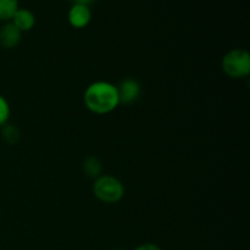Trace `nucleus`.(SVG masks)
Masks as SVG:
<instances>
[{
    "mask_svg": "<svg viewBox=\"0 0 250 250\" xmlns=\"http://www.w3.org/2000/svg\"><path fill=\"white\" fill-rule=\"evenodd\" d=\"M10 115H11V109H10L9 102L6 98L0 94V128L9 124Z\"/></svg>",
    "mask_w": 250,
    "mask_h": 250,
    "instance_id": "nucleus-11",
    "label": "nucleus"
},
{
    "mask_svg": "<svg viewBox=\"0 0 250 250\" xmlns=\"http://www.w3.org/2000/svg\"><path fill=\"white\" fill-rule=\"evenodd\" d=\"M111 250H124V249H120V248H114V249H111Z\"/></svg>",
    "mask_w": 250,
    "mask_h": 250,
    "instance_id": "nucleus-14",
    "label": "nucleus"
},
{
    "mask_svg": "<svg viewBox=\"0 0 250 250\" xmlns=\"http://www.w3.org/2000/svg\"><path fill=\"white\" fill-rule=\"evenodd\" d=\"M68 22L73 28L82 29L89 24L90 20H92V11L90 7L87 5L82 4H73L70 7L67 14Z\"/></svg>",
    "mask_w": 250,
    "mask_h": 250,
    "instance_id": "nucleus-5",
    "label": "nucleus"
},
{
    "mask_svg": "<svg viewBox=\"0 0 250 250\" xmlns=\"http://www.w3.org/2000/svg\"><path fill=\"white\" fill-rule=\"evenodd\" d=\"M94 0H73V4H82L87 5V6H90V4H93Z\"/></svg>",
    "mask_w": 250,
    "mask_h": 250,
    "instance_id": "nucleus-13",
    "label": "nucleus"
},
{
    "mask_svg": "<svg viewBox=\"0 0 250 250\" xmlns=\"http://www.w3.org/2000/svg\"><path fill=\"white\" fill-rule=\"evenodd\" d=\"M224 72L233 80H242L250 73V54L244 49H232L222 58Z\"/></svg>",
    "mask_w": 250,
    "mask_h": 250,
    "instance_id": "nucleus-3",
    "label": "nucleus"
},
{
    "mask_svg": "<svg viewBox=\"0 0 250 250\" xmlns=\"http://www.w3.org/2000/svg\"><path fill=\"white\" fill-rule=\"evenodd\" d=\"M134 250H163L155 243H143L137 247Z\"/></svg>",
    "mask_w": 250,
    "mask_h": 250,
    "instance_id": "nucleus-12",
    "label": "nucleus"
},
{
    "mask_svg": "<svg viewBox=\"0 0 250 250\" xmlns=\"http://www.w3.org/2000/svg\"><path fill=\"white\" fill-rule=\"evenodd\" d=\"M92 190L94 197L104 204H116L125 195L124 183L111 175H102L94 180Z\"/></svg>",
    "mask_w": 250,
    "mask_h": 250,
    "instance_id": "nucleus-2",
    "label": "nucleus"
},
{
    "mask_svg": "<svg viewBox=\"0 0 250 250\" xmlns=\"http://www.w3.org/2000/svg\"><path fill=\"white\" fill-rule=\"evenodd\" d=\"M11 22L21 32H28L33 29V27L36 26V16H34V14L31 10L20 7L11 19Z\"/></svg>",
    "mask_w": 250,
    "mask_h": 250,
    "instance_id": "nucleus-7",
    "label": "nucleus"
},
{
    "mask_svg": "<svg viewBox=\"0 0 250 250\" xmlns=\"http://www.w3.org/2000/svg\"><path fill=\"white\" fill-rule=\"evenodd\" d=\"M19 9V0H0V21H11Z\"/></svg>",
    "mask_w": 250,
    "mask_h": 250,
    "instance_id": "nucleus-9",
    "label": "nucleus"
},
{
    "mask_svg": "<svg viewBox=\"0 0 250 250\" xmlns=\"http://www.w3.org/2000/svg\"><path fill=\"white\" fill-rule=\"evenodd\" d=\"M116 87L120 104H134L142 95V85L139 84L138 81L133 80V78H126V80L121 81V83Z\"/></svg>",
    "mask_w": 250,
    "mask_h": 250,
    "instance_id": "nucleus-4",
    "label": "nucleus"
},
{
    "mask_svg": "<svg viewBox=\"0 0 250 250\" xmlns=\"http://www.w3.org/2000/svg\"><path fill=\"white\" fill-rule=\"evenodd\" d=\"M82 168L84 175L88 178H92V180H97L98 177L103 175V166L100 163L99 159L94 155H89L83 160Z\"/></svg>",
    "mask_w": 250,
    "mask_h": 250,
    "instance_id": "nucleus-8",
    "label": "nucleus"
},
{
    "mask_svg": "<svg viewBox=\"0 0 250 250\" xmlns=\"http://www.w3.org/2000/svg\"><path fill=\"white\" fill-rule=\"evenodd\" d=\"M83 102L85 107L93 114H110L120 105L117 87L107 81L90 83L84 90Z\"/></svg>",
    "mask_w": 250,
    "mask_h": 250,
    "instance_id": "nucleus-1",
    "label": "nucleus"
},
{
    "mask_svg": "<svg viewBox=\"0 0 250 250\" xmlns=\"http://www.w3.org/2000/svg\"><path fill=\"white\" fill-rule=\"evenodd\" d=\"M22 32L11 21L5 22L0 27V46L4 49H14L20 44Z\"/></svg>",
    "mask_w": 250,
    "mask_h": 250,
    "instance_id": "nucleus-6",
    "label": "nucleus"
},
{
    "mask_svg": "<svg viewBox=\"0 0 250 250\" xmlns=\"http://www.w3.org/2000/svg\"><path fill=\"white\" fill-rule=\"evenodd\" d=\"M1 137L7 144H15L20 139V131L15 125L6 124L1 127Z\"/></svg>",
    "mask_w": 250,
    "mask_h": 250,
    "instance_id": "nucleus-10",
    "label": "nucleus"
}]
</instances>
